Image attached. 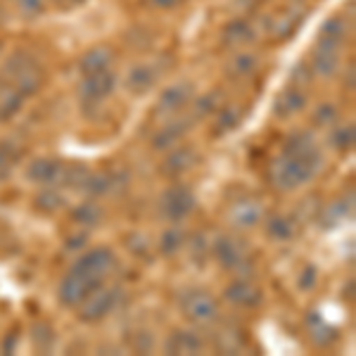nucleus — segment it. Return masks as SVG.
I'll list each match as a JSON object with an SVG mask.
<instances>
[{"label": "nucleus", "mask_w": 356, "mask_h": 356, "mask_svg": "<svg viewBox=\"0 0 356 356\" xmlns=\"http://www.w3.org/2000/svg\"><path fill=\"white\" fill-rule=\"evenodd\" d=\"M342 45H330L318 41L312 55V72L318 76H335L342 62Z\"/></svg>", "instance_id": "obj_10"}, {"label": "nucleus", "mask_w": 356, "mask_h": 356, "mask_svg": "<svg viewBox=\"0 0 356 356\" xmlns=\"http://www.w3.org/2000/svg\"><path fill=\"white\" fill-rule=\"evenodd\" d=\"M354 140H356V129H354V124L337 126L335 134H332V145H335V150H340V152L352 150V147H354Z\"/></svg>", "instance_id": "obj_38"}, {"label": "nucleus", "mask_w": 356, "mask_h": 356, "mask_svg": "<svg viewBox=\"0 0 356 356\" xmlns=\"http://www.w3.org/2000/svg\"><path fill=\"white\" fill-rule=\"evenodd\" d=\"M181 309L186 314V318L195 325H211L219 318V304L209 292L202 290H193L188 292L181 300Z\"/></svg>", "instance_id": "obj_3"}, {"label": "nucleus", "mask_w": 356, "mask_h": 356, "mask_svg": "<svg viewBox=\"0 0 356 356\" xmlns=\"http://www.w3.org/2000/svg\"><path fill=\"white\" fill-rule=\"evenodd\" d=\"M214 344L221 354H238L240 349L247 344V337H245V330L240 325H233V323H223L214 335Z\"/></svg>", "instance_id": "obj_20"}, {"label": "nucleus", "mask_w": 356, "mask_h": 356, "mask_svg": "<svg viewBox=\"0 0 356 356\" xmlns=\"http://www.w3.org/2000/svg\"><path fill=\"white\" fill-rule=\"evenodd\" d=\"M97 288H102V278L88 275V273H79V271H69V275L60 285V302L65 304V307H79V304Z\"/></svg>", "instance_id": "obj_4"}, {"label": "nucleus", "mask_w": 356, "mask_h": 356, "mask_svg": "<svg viewBox=\"0 0 356 356\" xmlns=\"http://www.w3.org/2000/svg\"><path fill=\"white\" fill-rule=\"evenodd\" d=\"M318 145H316L314 136L309 131H297L292 134L283 145V154L288 157H309V154H318Z\"/></svg>", "instance_id": "obj_23"}, {"label": "nucleus", "mask_w": 356, "mask_h": 356, "mask_svg": "<svg viewBox=\"0 0 356 356\" xmlns=\"http://www.w3.org/2000/svg\"><path fill=\"white\" fill-rule=\"evenodd\" d=\"M266 233H268V238L278 240V243H285V240H290L292 235H295V221H292L290 216L275 214L266 223Z\"/></svg>", "instance_id": "obj_31"}, {"label": "nucleus", "mask_w": 356, "mask_h": 356, "mask_svg": "<svg viewBox=\"0 0 356 356\" xmlns=\"http://www.w3.org/2000/svg\"><path fill=\"white\" fill-rule=\"evenodd\" d=\"M223 107V93L221 90H211V93H204L195 100L193 105V122H200V119L211 117L214 112H219Z\"/></svg>", "instance_id": "obj_28"}, {"label": "nucleus", "mask_w": 356, "mask_h": 356, "mask_svg": "<svg viewBox=\"0 0 356 356\" xmlns=\"http://www.w3.org/2000/svg\"><path fill=\"white\" fill-rule=\"evenodd\" d=\"M204 349V340L202 335L193 330H176L169 335L166 340V354H181V356H188V354H200Z\"/></svg>", "instance_id": "obj_18"}, {"label": "nucleus", "mask_w": 356, "mask_h": 356, "mask_svg": "<svg viewBox=\"0 0 356 356\" xmlns=\"http://www.w3.org/2000/svg\"><path fill=\"white\" fill-rule=\"evenodd\" d=\"M316 285V268L314 266H304V271L300 275V288L302 290H312Z\"/></svg>", "instance_id": "obj_44"}, {"label": "nucleus", "mask_w": 356, "mask_h": 356, "mask_svg": "<svg viewBox=\"0 0 356 356\" xmlns=\"http://www.w3.org/2000/svg\"><path fill=\"white\" fill-rule=\"evenodd\" d=\"M60 5H65V8H74V5H81L83 0H57Z\"/></svg>", "instance_id": "obj_49"}, {"label": "nucleus", "mask_w": 356, "mask_h": 356, "mask_svg": "<svg viewBox=\"0 0 356 356\" xmlns=\"http://www.w3.org/2000/svg\"><path fill=\"white\" fill-rule=\"evenodd\" d=\"M335 119H337V110L332 105H321L314 114V122L318 126H330L335 124Z\"/></svg>", "instance_id": "obj_42"}, {"label": "nucleus", "mask_w": 356, "mask_h": 356, "mask_svg": "<svg viewBox=\"0 0 356 356\" xmlns=\"http://www.w3.org/2000/svg\"><path fill=\"white\" fill-rule=\"evenodd\" d=\"M159 81V72L152 65H136L131 67L129 76H126V88L134 95H145L157 86Z\"/></svg>", "instance_id": "obj_16"}, {"label": "nucleus", "mask_w": 356, "mask_h": 356, "mask_svg": "<svg viewBox=\"0 0 356 356\" xmlns=\"http://www.w3.org/2000/svg\"><path fill=\"white\" fill-rule=\"evenodd\" d=\"M117 88V76H114L112 69H102L95 74H86L83 81L79 83V95L86 105H97L105 97H110Z\"/></svg>", "instance_id": "obj_6"}, {"label": "nucleus", "mask_w": 356, "mask_h": 356, "mask_svg": "<svg viewBox=\"0 0 356 356\" xmlns=\"http://www.w3.org/2000/svg\"><path fill=\"white\" fill-rule=\"evenodd\" d=\"M181 3L183 0H152V5H157V8H176Z\"/></svg>", "instance_id": "obj_47"}, {"label": "nucleus", "mask_w": 356, "mask_h": 356, "mask_svg": "<svg viewBox=\"0 0 356 356\" xmlns=\"http://www.w3.org/2000/svg\"><path fill=\"white\" fill-rule=\"evenodd\" d=\"M193 95H195V86L191 81H181V83L169 86V88H164L162 95H159L154 114H157V117H171V114L181 112L183 107L193 100Z\"/></svg>", "instance_id": "obj_9"}, {"label": "nucleus", "mask_w": 356, "mask_h": 356, "mask_svg": "<svg viewBox=\"0 0 356 356\" xmlns=\"http://www.w3.org/2000/svg\"><path fill=\"white\" fill-rule=\"evenodd\" d=\"M257 41V29L247 19H233L223 26V45L226 48H243Z\"/></svg>", "instance_id": "obj_17"}, {"label": "nucleus", "mask_w": 356, "mask_h": 356, "mask_svg": "<svg viewBox=\"0 0 356 356\" xmlns=\"http://www.w3.org/2000/svg\"><path fill=\"white\" fill-rule=\"evenodd\" d=\"M62 207H65V197H62V193H57V191H43L36 197V209L43 211V214H55V211H60Z\"/></svg>", "instance_id": "obj_37"}, {"label": "nucleus", "mask_w": 356, "mask_h": 356, "mask_svg": "<svg viewBox=\"0 0 356 356\" xmlns=\"http://www.w3.org/2000/svg\"><path fill=\"white\" fill-rule=\"evenodd\" d=\"M261 65V57L257 53H252V50H240V53H235L231 60L226 62V76L233 79V81H245V79H250L252 74L259 69Z\"/></svg>", "instance_id": "obj_14"}, {"label": "nucleus", "mask_w": 356, "mask_h": 356, "mask_svg": "<svg viewBox=\"0 0 356 356\" xmlns=\"http://www.w3.org/2000/svg\"><path fill=\"white\" fill-rule=\"evenodd\" d=\"M134 349L138 354H147L152 349V335L150 332H136V337H134Z\"/></svg>", "instance_id": "obj_43"}, {"label": "nucleus", "mask_w": 356, "mask_h": 356, "mask_svg": "<svg viewBox=\"0 0 356 356\" xmlns=\"http://www.w3.org/2000/svg\"><path fill=\"white\" fill-rule=\"evenodd\" d=\"M22 157V150L13 147V143H0V181H8L13 169Z\"/></svg>", "instance_id": "obj_33"}, {"label": "nucleus", "mask_w": 356, "mask_h": 356, "mask_svg": "<svg viewBox=\"0 0 356 356\" xmlns=\"http://www.w3.org/2000/svg\"><path fill=\"white\" fill-rule=\"evenodd\" d=\"M88 176H90V171L86 164H65L60 183H65L69 188H83V183Z\"/></svg>", "instance_id": "obj_34"}, {"label": "nucleus", "mask_w": 356, "mask_h": 356, "mask_svg": "<svg viewBox=\"0 0 356 356\" xmlns=\"http://www.w3.org/2000/svg\"><path fill=\"white\" fill-rule=\"evenodd\" d=\"M114 264H117V259H114V252L110 247H95V250L86 252V254H81L76 261H74L72 271L105 278V275L114 268Z\"/></svg>", "instance_id": "obj_8"}, {"label": "nucleus", "mask_w": 356, "mask_h": 356, "mask_svg": "<svg viewBox=\"0 0 356 356\" xmlns=\"http://www.w3.org/2000/svg\"><path fill=\"white\" fill-rule=\"evenodd\" d=\"M264 216V207L259 200L254 197H245V200H238V202L231 204V209H228V219L235 228H240V231H247V228H254L257 223L261 221Z\"/></svg>", "instance_id": "obj_11"}, {"label": "nucleus", "mask_w": 356, "mask_h": 356, "mask_svg": "<svg viewBox=\"0 0 356 356\" xmlns=\"http://www.w3.org/2000/svg\"><path fill=\"white\" fill-rule=\"evenodd\" d=\"M26 97L15 88L13 83H0V122H10L22 110Z\"/></svg>", "instance_id": "obj_24"}, {"label": "nucleus", "mask_w": 356, "mask_h": 356, "mask_svg": "<svg viewBox=\"0 0 356 356\" xmlns=\"http://www.w3.org/2000/svg\"><path fill=\"white\" fill-rule=\"evenodd\" d=\"M195 164H197V152H195L193 147H176V150L164 159L162 174L176 178L181 174H186V171H191Z\"/></svg>", "instance_id": "obj_21"}, {"label": "nucleus", "mask_w": 356, "mask_h": 356, "mask_svg": "<svg viewBox=\"0 0 356 356\" xmlns=\"http://www.w3.org/2000/svg\"><path fill=\"white\" fill-rule=\"evenodd\" d=\"M62 169L65 164L57 159H33L26 169L29 181L38 183V186H57L62 178Z\"/></svg>", "instance_id": "obj_15"}, {"label": "nucleus", "mask_w": 356, "mask_h": 356, "mask_svg": "<svg viewBox=\"0 0 356 356\" xmlns=\"http://www.w3.org/2000/svg\"><path fill=\"white\" fill-rule=\"evenodd\" d=\"M72 216H74V221H76V223H83V226H95V223H100V219H102V209L95 202H81L76 209L72 211Z\"/></svg>", "instance_id": "obj_35"}, {"label": "nucleus", "mask_w": 356, "mask_h": 356, "mask_svg": "<svg viewBox=\"0 0 356 356\" xmlns=\"http://www.w3.org/2000/svg\"><path fill=\"white\" fill-rule=\"evenodd\" d=\"M191 122L193 119H181V122H169L166 126H162L152 136V147L154 150H169V147L178 145L186 138L188 131H191Z\"/></svg>", "instance_id": "obj_19"}, {"label": "nucleus", "mask_w": 356, "mask_h": 356, "mask_svg": "<svg viewBox=\"0 0 356 356\" xmlns=\"http://www.w3.org/2000/svg\"><path fill=\"white\" fill-rule=\"evenodd\" d=\"M302 17L292 15V13H283L280 17H268V33L275 38V41H285L295 33V29L300 26Z\"/></svg>", "instance_id": "obj_27"}, {"label": "nucleus", "mask_w": 356, "mask_h": 356, "mask_svg": "<svg viewBox=\"0 0 356 356\" xmlns=\"http://www.w3.org/2000/svg\"><path fill=\"white\" fill-rule=\"evenodd\" d=\"M17 340H19V337H17V332H10L8 340L3 342V352H5V354H13V352H15V347H17Z\"/></svg>", "instance_id": "obj_45"}, {"label": "nucleus", "mask_w": 356, "mask_h": 356, "mask_svg": "<svg viewBox=\"0 0 356 356\" xmlns=\"http://www.w3.org/2000/svg\"><path fill=\"white\" fill-rule=\"evenodd\" d=\"M45 5H48V0H17V10H19V15L26 17V19L41 17L45 13Z\"/></svg>", "instance_id": "obj_40"}, {"label": "nucleus", "mask_w": 356, "mask_h": 356, "mask_svg": "<svg viewBox=\"0 0 356 356\" xmlns=\"http://www.w3.org/2000/svg\"><path fill=\"white\" fill-rule=\"evenodd\" d=\"M323 157L318 154H309V157H288V154H280L278 159L268 169V178L273 181L275 188L280 191H295L302 183L312 181L318 174Z\"/></svg>", "instance_id": "obj_1"}, {"label": "nucleus", "mask_w": 356, "mask_h": 356, "mask_svg": "<svg viewBox=\"0 0 356 356\" xmlns=\"http://www.w3.org/2000/svg\"><path fill=\"white\" fill-rule=\"evenodd\" d=\"M211 254L228 271H250L252 259L247 257V245L233 235H219L211 245Z\"/></svg>", "instance_id": "obj_2"}, {"label": "nucleus", "mask_w": 356, "mask_h": 356, "mask_svg": "<svg viewBox=\"0 0 356 356\" xmlns=\"http://www.w3.org/2000/svg\"><path fill=\"white\" fill-rule=\"evenodd\" d=\"M307 325H309V337H312V342L316 347H330L332 342L337 340V330L330 328V325L323 323V318H321L318 314H309L307 316Z\"/></svg>", "instance_id": "obj_25"}, {"label": "nucleus", "mask_w": 356, "mask_h": 356, "mask_svg": "<svg viewBox=\"0 0 356 356\" xmlns=\"http://www.w3.org/2000/svg\"><path fill=\"white\" fill-rule=\"evenodd\" d=\"M31 342H33V347H36L38 352H50V349H53V344H55V330L50 328V323H45V321L33 323Z\"/></svg>", "instance_id": "obj_32"}, {"label": "nucleus", "mask_w": 356, "mask_h": 356, "mask_svg": "<svg viewBox=\"0 0 356 356\" xmlns=\"http://www.w3.org/2000/svg\"><path fill=\"white\" fill-rule=\"evenodd\" d=\"M86 245V235H72L67 243V250H76V247H83Z\"/></svg>", "instance_id": "obj_46"}, {"label": "nucleus", "mask_w": 356, "mask_h": 356, "mask_svg": "<svg viewBox=\"0 0 356 356\" xmlns=\"http://www.w3.org/2000/svg\"><path fill=\"white\" fill-rule=\"evenodd\" d=\"M183 240H186V235H183L181 228H169V231L162 235V240H159V250H162L164 254H176V252L181 250Z\"/></svg>", "instance_id": "obj_39"}, {"label": "nucleus", "mask_w": 356, "mask_h": 356, "mask_svg": "<svg viewBox=\"0 0 356 356\" xmlns=\"http://www.w3.org/2000/svg\"><path fill=\"white\" fill-rule=\"evenodd\" d=\"M243 117H245V112L240 110V107H235V105H223L221 110H219V119H216L214 134H216V136H223V134H228V131L238 129L240 122H243Z\"/></svg>", "instance_id": "obj_30"}, {"label": "nucleus", "mask_w": 356, "mask_h": 356, "mask_svg": "<svg viewBox=\"0 0 356 356\" xmlns=\"http://www.w3.org/2000/svg\"><path fill=\"white\" fill-rule=\"evenodd\" d=\"M307 90L297 88V86H288L283 93H278L273 102V112L278 119H290L295 114H300L304 107H307Z\"/></svg>", "instance_id": "obj_12"}, {"label": "nucleus", "mask_w": 356, "mask_h": 356, "mask_svg": "<svg viewBox=\"0 0 356 356\" xmlns=\"http://www.w3.org/2000/svg\"><path fill=\"white\" fill-rule=\"evenodd\" d=\"M38 65V60L33 57L31 53H26V50H17L8 57V62H5V69H3V81L13 83L17 76H19L22 72H26L29 67Z\"/></svg>", "instance_id": "obj_26"}, {"label": "nucleus", "mask_w": 356, "mask_h": 356, "mask_svg": "<svg viewBox=\"0 0 356 356\" xmlns=\"http://www.w3.org/2000/svg\"><path fill=\"white\" fill-rule=\"evenodd\" d=\"M347 33H349L347 22H344L342 17H330V19L321 26L318 41L330 43V45H344V41H347Z\"/></svg>", "instance_id": "obj_29"}, {"label": "nucleus", "mask_w": 356, "mask_h": 356, "mask_svg": "<svg viewBox=\"0 0 356 356\" xmlns=\"http://www.w3.org/2000/svg\"><path fill=\"white\" fill-rule=\"evenodd\" d=\"M83 191L93 197L112 193V174H90L83 183Z\"/></svg>", "instance_id": "obj_36"}, {"label": "nucleus", "mask_w": 356, "mask_h": 356, "mask_svg": "<svg viewBox=\"0 0 356 356\" xmlns=\"http://www.w3.org/2000/svg\"><path fill=\"white\" fill-rule=\"evenodd\" d=\"M195 209V195L186 186H171L159 200V211L169 221H183Z\"/></svg>", "instance_id": "obj_7"}, {"label": "nucleus", "mask_w": 356, "mask_h": 356, "mask_svg": "<svg viewBox=\"0 0 356 356\" xmlns=\"http://www.w3.org/2000/svg\"><path fill=\"white\" fill-rule=\"evenodd\" d=\"M0 48H3V43H0Z\"/></svg>", "instance_id": "obj_50"}, {"label": "nucleus", "mask_w": 356, "mask_h": 356, "mask_svg": "<svg viewBox=\"0 0 356 356\" xmlns=\"http://www.w3.org/2000/svg\"><path fill=\"white\" fill-rule=\"evenodd\" d=\"M117 302H119L117 288H97L79 304V318L86 321V323H95V321L105 318L117 307Z\"/></svg>", "instance_id": "obj_5"}, {"label": "nucleus", "mask_w": 356, "mask_h": 356, "mask_svg": "<svg viewBox=\"0 0 356 356\" xmlns=\"http://www.w3.org/2000/svg\"><path fill=\"white\" fill-rule=\"evenodd\" d=\"M114 62V50L107 48V45H97V48H90L81 60H79V72L83 74H95L102 72V69H110Z\"/></svg>", "instance_id": "obj_22"}, {"label": "nucleus", "mask_w": 356, "mask_h": 356, "mask_svg": "<svg viewBox=\"0 0 356 356\" xmlns=\"http://www.w3.org/2000/svg\"><path fill=\"white\" fill-rule=\"evenodd\" d=\"M344 86H347L349 90L354 88V67H349V72H347V76H344Z\"/></svg>", "instance_id": "obj_48"}, {"label": "nucleus", "mask_w": 356, "mask_h": 356, "mask_svg": "<svg viewBox=\"0 0 356 356\" xmlns=\"http://www.w3.org/2000/svg\"><path fill=\"white\" fill-rule=\"evenodd\" d=\"M223 297H226L231 304H235V307L252 309V307H257V304L261 302V290L257 288L252 280L238 278V280H233V283L228 285L226 292H223Z\"/></svg>", "instance_id": "obj_13"}, {"label": "nucleus", "mask_w": 356, "mask_h": 356, "mask_svg": "<svg viewBox=\"0 0 356 356\" xmlns=\"http://www.w3.org/2000/svg\"><path fill=\"white\" fill-rule=\"evenodd\" d=\"M314 79V72H312V65H304L300 62L295 69H292L290 74V86H297V88H304V86H309Z\"/></svg>", "instance_id": "obj_41"}]
</instances>
